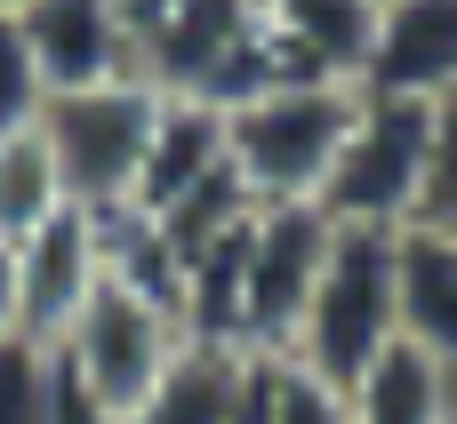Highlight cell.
<instances>
[{"instance_id": "obj_1", "label": "cell", "mask_w": 457, "mask_h": 424, "mask_svg": "<svg viewBox=\"0 0 457 424\" xmlns=\"http://www.w3.org/2000/svg\"><path fill=\"white\" fill-rule=\"evenodd\" d=\"M361 88L353 80H281L257 88L241 104H225V168L249 192V208H281V200H321L345 136H353Z\"/></svg>"}, {"instance_id": "obj_2", "label": "cell", "mask_w": 457, "mask_h": 424, "mask_svg": "<svg viewBox=\"0 0 457 424\" xmlns=\"http://www.w3.org/2000/svg\"><path fill=\"white\" fill-rule=\"evenodd\" d=\"M161 112L169 96L145 80V72H120V80H96V88H64L40 104V144L56 160V184L72 208L88 216H112L137 200V176L153 160V136H161Z\"/></svg>"}, {"instance_id": "obj_3", "label": "cell", "mask_w": 457, "mask_h": 424, "mask_svg": "<svg viewBox=\"0 0 457 424\" xmlns=\"http://www.w3.org/2000/svg\"><path fill=\"white\" fill-rule=\"evenodd\" d=\"M402 337L394 321V232H370V224H337L329 257H321V281L289 329V361H305L321 385L353 393L361 369Z\"/></svg>"}, {"instance_id": "obj_4", "label": "cell", "mask_w": 457, "mask_h": 424, "mask_svg": "<svg viewBox=\"0 0 457 424\" xmlns=\"http://www.w3.org/2000/svg\"><path fill=\"white\" fill-rule=\"evenodd\" d=\"M434 112L442 104H418V96H361L353 136H345V152L321 184V216L329 224H370V232L410 224L426 160H434Z\"/></svg>"}, {"instance_id": "obj_5", "label": "cell", "mask_w": 457, "mask_h": 424, "mask_svg": "<svg viewBox=\"0 0 457 424\" xmlns=\"http://www.w3.org/2000/svg\"><path fill=\"white\" fill-rule=\"evenodd\" d=\"M177 345H185L177 305H161V297H145V289H129V281L104 273V289H96V297L80 305V321L56 337V361H64L112 417H129V409L153 393V377L177 361Z\"/></svg>"}, {"instance_id": "obj_6", "label": "cell", "mask_w": 457, "mask_h": 424, "mask_svg": "<svg viewBox=\"0 0 457 424\" xmlns=\"http://www.w3.org/2000/svg\"><path fill=\"white\" fill-rule=\"evenodd\" d=\"M337 224L321 216V200H281L249 216V281H241V345L249 353H289V329L321 281Z\"/></svg>"}, {"instance_id": "obj_7", "label": "cell", "mask_w": 457, "mask_h": 424, "mask_svg": "<svg viewBox=\"0 0 457 424\" xmlns=\"http://www.w3.org/2000/svg\"><path fill=\"white\" fill-rule=\"evenodd\" d=\"M16 249V313H24V337L56 353V337L80 321V305L104 289V216L88 208H56L48 224H32Z\"/></svg>"}, {"instance_id": "obj_8", "label": "cell", "mask_w": 457, "mask_h": 424, "mask_svg": "<svg viewBox=\"0 0 457 424\" xmlns=\"http://www.w3.org/2000/svg\"><path fill=\"white\" fill-rule=\"evenodd\" d=\"M361 96H457V0H378L370 48H361Z\"/></svg>"}, {"instance_id": "obj_9", "label": "cell", "mask_w": 457, "mask_h": 424, "mask_svg": "<svg viewBox=\"0 0 457 424\" xmlns=\"http://www.w3.org/2000/svg\"><path fill=\"white\" fill-rule=\"evenodd\" d=\"M16 24H24V48H32V72L48 96L137 72V48H129V24L112 0H24Z\"/></svg>"}, {"instance_id": "obj_10", "label": "cell", "mask_w": 457, "mask_h": 424, "mask_svg": "<svg viewBox=\"0 0 457 424\" xmlns=\"http://www.w3.org/2000/svg\"><path fill=\"white\" fill-rule=\"evenodd\" d=\"M249 24H257V0H169L161 24L137 40V72L161 96H201L209 72L249 40Z\"/></svg>"}, {"instance_id": "obj_11", "label": "cell", "mask_w": 457, "mask_h": 424, "mask_svg": "<svg viewBox=\"0 0 457 424\" xmlns=\"http://www.w3.org/2000/svg\"><path fill=\"white\" fill-rule=\"evenodd\" d=\"M394 321L418 353L457 369V241L434 224H394Z\"/></svg>"}, {"instance_id": "obj_12", "label": "cell", "mask_w": 457, "mask_h": 424, "mask_svg": "<svg viewBox=\"0 0 457 424\" xmlns=\"http://www.w3.org/2000/svg\"><path fill=\"white\" fill-rule=\"evenodd\" d=\"M249 361H257V353H241V345H201V337H185L177 361L153 377V393H145L120 424H233L241 393H249Z\"/></svg>"}, {"instance_id": "obj_13", "label": "cell", "mask_w": 457, "mask_h": 424, "mask_svg": "<svg viewBox=\"0 0 457 424\" xmlns=\"http://www.w3.org/2000/svg\"><path fill=\"white\" fill-rule=\"evenodd\" d=\"M345 401H353V424H450L457 369H442L434 353H418L410 337H394V345L361 369V385H353Z\"/></svg>"}, {"instance_id": "obj_14", "label": "cell", "mask_w": 457, "mask_h": 424, "mask_svg": "<svg viewBox=\"0 0 457 424\" xmlns=\"http://www.w3.org/2000/svg\"><path fill=\"white\" fill-rule=\"evenodd\" d=\"M257 16L297 56H313L329 80H361V48H370L378 0H257Z\"/></svg>"}, {"instance_id": "obj_15", "label": "cell", "mask_w": 457, "mask_h": 424, "mask_svg": "<svg viewBox=\"0 0 457 424\" xmlns=\"http://www.w3.org/2000/svg\"><path fill=\"white\" fill-rule=\"evenodd\" d=\"M56 208H72V200H64V184H56V160H48V144H40V120H32V128H8V136H0V241H24V232L48 224Z\"/></svg>"}, {"instance_id": "obj_16", "label": "cell", "mask_w": 457, "mask_h": 424, "mask_svg": "<svg viewBox=\"0 0 457 424\" xmlns=\"http://www.w3.org/2000/svg\"><path fill=\"white\" fill-rule=\"evenodd\" d=\"M257 393H265V424H353V401L289 353H257Z\"/></svg>"}, {"instance_id": "obj_17", "label": "cell", "mask_w": 457, "mask_h": 424, "mask_svg": "<svg viewBox=\"0 0 457 424\" xmlns=\"http://www.w3.org/2000/svg\"><path fill=\"white\" fill-rule=\"evenodd\" d=\"M56 417V353L32 337L0 345V424H48Z\"/></svg>"}, {"instance_id": "obj_18", "label": "cell", "mask_w": 457, "mask_h": 424, "mask_svg": "<svg viewBox=\"0 0 457 424\" xmlns=\"http://www.w3.org/2000/svg\"><path fill=\"white\" fill-rule=\"evenodd\" d=\"M410 224H434L442 241H457V96L434 112V160H426V184H418Z\"/></svg>"}, {"instance_id": "obj_19", "label": "cell", "mask_w": 457, "mask_h": 424, "mask_svg": "<svg viewBox=\"0 0 457 424\" xmlns=\"http://www.w3.org/2000/svg\"><path fill=\"white\" fill-rule=\"evenodd\" d=\"M40 104H48V88H40V72H32L24 24H16V8H0V136H8V128H32Z\"/></svg>"}, {"instance_id": "obj_20", "label": "cell", "mask_w": 457, "mask_h": 424, "mask_svg": "<svg viewBox=\"0 0 457 424\" xmlns=\"http://www.w3.org/2000/svg\"><path fill=\"white\" fill-rule=\"evenodd\" d=\"M48 424H120V417H112V409H104V401H96V393L56 361V417H48Z\"/></svg>"}, {"instance_id": "obj_21", "label": "cell", "mask_w": 457, "mask_h": 424, "mask_svg": "<svg viewBox=\"0 0 457 424\" xmlns=\"http://www.w3.org/2000/svg\"><path fill=\"white\" fill-rule=\"evenodd\" d=\"M24 337V313H16V249L0 241V345Z\"/></svg>"}, {"instance_id": "obj_22", "label": "cell", "mask_w": 457, "mask_h": 424, "mask_svg": "<svg viewBox=\"0 0 457 424\" xmlns=\"http://www.w3.org/2000/svg\"><path fill=\"white\" fill-rule=\"evenodd\" d=\"M233 424H265V393H257V361H249V393H241V409H233Z\"/></svg>"}, {"instance_id": "obj_23", "label": "cell", "mask_w": 457, "mask_h": 424, "mask_svg": "<svg viewBox=\"0 0 457 424\" xmlns=\"http://www.w3.org/2000/svg\"><path fill=\"white\" fill-rule=\"evenodd\" d=\"M0 8H24V0H0Z\"/></svg>"}, {"instance_id": "obj_24", "label": "cell", "mask_w": 457, "mask_h": 424, "mask_svg": "<svg viewBox=\"0 0 457 424\" xmlns=\"http://www.w3.org/2000/svg\"><path fill=\"white\" fill-rule=\"evenodd\" d=\"M450 424H457V409H450Z\"/></svg>"}]
</instances>
